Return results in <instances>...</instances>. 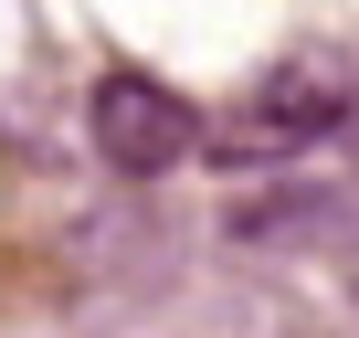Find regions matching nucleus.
Returning <instances> with one entry per match:
<instances>
[{
    "label": "nucleus",
    "mask_w": 359,
    "mask_h": 338,
    "mask_svg": "<svg viewBox=\"0 0 359 338\" xmlns=\"http://www.w3.org/2000/svg\"><path fill=\"white\" fill-rule=\"evenodd\" d=\"M348 64L338 53H285V64H264L243 95H233V116L212 127V158H233V169H254V158H296V148H317L327 127H348Z\"/></svg>",
    "instance_id": "1"
},
{
    "label": "nucleus",
    "mask_w": 359,
    "mask_h": 338,
    "mask_svg": "<svg viewBox=\"0 0 359 338\" xmlns=\"http://www.w3.org/2000/svg\"><path fill=\"white\" fill-rule=\"evenodd\" d=\"M85 137H95L106 169L158 180V169H180V158L201 148V116L180 106V85H158V74H137V64H106V74L85 85Z\"/></svg>",
    "instance_id": "2"
}]
</instances>
